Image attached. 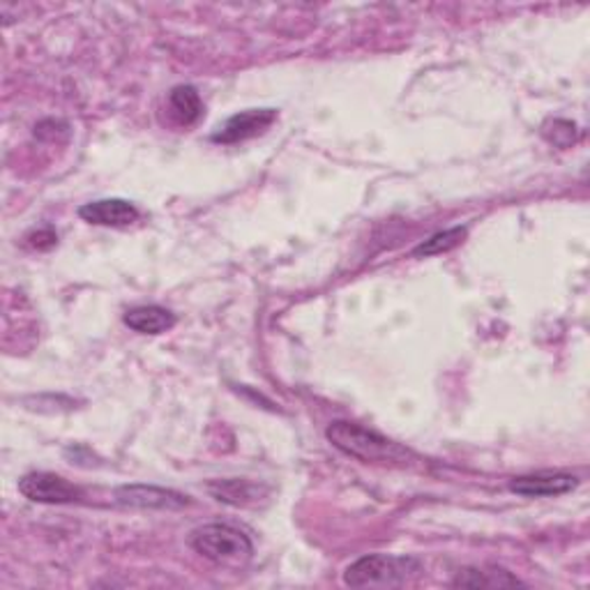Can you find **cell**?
Returning <instances> with one entry per match:
<instances>
[{"label":"cell","mask_w":590,"mask_h":590,"mask_svg":"<svg viewBox=\"0 0 590 590\" xmlns=\"http://www.w3.org/2000/svg\"><path fill=\"white\" fill-rule=\"evenodd\" d=\"M325 436H328L339 453L362 463H406V459L411 457V453L399 443L349 420L330 422Z\"/></svg>","instance_id":"6da1fadb"},{"label":"cell","mask_w":590,"mask_h":590,"mask_svg":"<svg viewBox=\"0 0 590 590\" xmlns=\"http://www.w3.org/2000/svg\"><path fill=\"white\" fill-rule=\"evenodd\" d=\"M424 565L413 556L370 554L353 561L344 573V583L351 588H401L422 575Z\"/></svg>","instance_id":"7a4b0ae2"},{"label":"cell","mask_w":590,"mask_h":590,"mask_svg":"<svg viewBox=\"0 0 590 590\" xmlns=\"http://www.w3.org/2000/svg\"><path fill=\"white\" fill-rule=\"evenodd\" d=\"M190 546L198 556L221 565L242 567L254 556V544L250 535L231 523H203L190 533Z\"/></svg>","instance_id":"3957f363"},{"label":"cell","mask_w":590,"mask_h":590,"mask_svg":"<svg viewBox=\"0 0 590 590\" xmlns=\"http://www.w3.org/2000/svg\"><path fill=\"white\" fill-rule=\"evenodd\" d=\"M19 494L28 498L31 503L43 505H70L81 498V490L63 475L37 471L28 473L19 480Z\"/></svg>","instance_id":"277c9868"},{"label":"cell","mask_w":590,"mask_h":590,"mask_svg":"<svg viewBox=\"0 0 590 590\" xmlns=\"http://www.w3.org/2000/svg\"><path fill=\"white\" fill-rule=\"evenodd\" d=\"M116 501L134 510H182L190 505V496L155 484H125L116 490Z\"/></svg>","instance_id":"5b68a950"},{"label":"cell","mask_w":590,"mask_h":590,"mask_svg":"<svg viewBox=\"0 0 590 590\" xmlns=\"http://www.w3.org/2000/svg\"><path fill=\"white\" fill-rule=\"evenodd\" d=\"M277 120V111L275 109H248L240 111L236 116H231L227 123H224L215 134L213 141L215 144H224V146H233L240 144V141L254 139L258 134L266 132Z\"/></svg>","instance_id":"8992f818"},{"label":"cell","mask_w":590,"mask_h":590,"mask_svg":"<svg viewBox=\"0 0 590 590\" xmlns=\"http://www.w3.org/2000/svg\"><path fill=\"white\" fill-rule=\"evenodd\" d=\"M579 486V478L561 471H542L531 475H519L510 480V492L523 498H552L569 494Z\"/></svg>","instance_id":"52a82bcc"},{"label":"cell","mask_w":590,"mask_h":590,"mask_svg":"<svg viewBox=\"0 0 590 590\" xmlns=\"http://www.w3.org/2000/svg\"><path fill=\"white\" fill-rule=\"evenodd\" d=\"M208 494L233 507H254L261 501H266L270 494L268 484H261L245 478H229V480H213L208 482Z\"/></svg>","instance_id":"ba28073f"},{"label":"cell","mask_w":590,"mask_h":590,"mask_svg":"<svg viewBox=\"0 0 590 590\" xmlns=\"http://www.w3.org/2000/svg\"><path fill=\"white\" fill-rule=\"evenodd\" d=\"M79 217L95 227H130L139 219V210L125 198H101L81 206Z\"/></svg>","instance_id":"9c48e42d"},{"label":"cell","mask_w":590,"mask_h":590,"mask_svg":"<svg viewBox=\"0 0 590 590\" xmlns=\"http://www.w3.org/2000/svg\"><path fill=\"white\" fill-rule=\"evenodd\" d=\"M130 330L139 335H161L171 330L176 325V314L159 304H141V308H132L123 316Z\"/></svg>","instance_id":"30bf717a"},{"label":"cell","mask_w":590,"mask_h":590,"mask_svg":"<svg viewBox=\"0 0 590 590\" xmlns=\"http://www.w3.org/2000/svg\"><path fill=\"white\" fill-rule=\"evenodd\" d=\"M455 588H510L523 586L515 575L501 567H463L453 579Z\"/></svg>","instance_id":"8fae6325"},{"label":"cell","mask_w":590,"mask_h":590,"mask_svg":"<svg viewBox=\"0 0 590 590\" xmlns=\"http://www.w3.org/2000/svg\"><path fill=\"white\" fill-rule=\"evenodd\" d=\"M169 107H171V113L176 116L178 123H182V125L196 123L203 113L201 95L192 86H176L169 95Z\"/></svg>","instance_id":"7c38bea8"},{"label":"cell","mask_w":590,"mask_h":590,"mask_svg":"<svg viewBox=\"0 0 590 590\" xmlns=\"http://www.w3.org/2000/svg\"><path fill=\"white\" fill-rule=\"evenodd\" d=\"M466 236H468V229L466 227H453V229L438 231L432 238H426L424 242H420V245L413 250V256L426 258V256L445 254V252H450V250L459 248Z\"/></svg>","instance_id":"4fadbf2b"}]
</instances>
